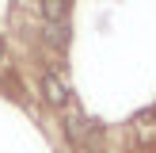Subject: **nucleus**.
Masks as SVG:
<instances>
[{
	"instance_id": "1",
	"label": "nucleus",
	"mask_w": 156,
	"mask_h": 153,
	"mask_svg": "<svg viewBox=\"0 0 156 153\" xmlns=\"http://www.w3.org/2000/svg\"><path fill=\"white\" fill-rule=\"evenodd\" d=\"M42 99L50 107H65L69 103V88H65V80L57 73H42Z\"/></svg>"
},
{
	"instance_id": "2",
	"label": "nucleus",
	"mask_w": 156,
	"mask_h": 153,
	"mask_svg": "<svg viewBox=\"0 0 156 153\" xmlns=\"http://www.w3.org/2000/svg\"><path fill=\"white\" fill-rule=\"evenodd\" d=\"M42 15H46V23H65L69 0H42Z\"/></svg>"
},
{
	"instance_id": "3",
	"label": "nucleus",
	"mask_w": 156,
	"mask_h": 153,
	"mask_svg": "<svg viewBox=\"0 0 156 153\" xmlns=\"http://www.w3.org/2000/svg\"><path fill=\"white\" fill-rule=\"evenodd\" d=\"M46 38H50L53 46H69V31H65V23H50V31H46Z\"/></svg>"
},
{
	"instance_id": "4",
	"label": "nucleus",
	"mask_w": 156,
	"mask_h": 153,
	"mask_svg": "<svg viewBox=\"0 0 156 153\" xmlns=\"http://www.w3.org/2000/svg\"><path fill=\"white\" fill-rule=\"evenodd\" d=\"M84 130H88V122H84V119H80V115H69V119H65V134H69V138H73V142H76V138H80V134H84Z\"/></svg>"
},
{
	"instance_id": "5",
	"label": "nucleus",
	"mask_w": 156,
	"mask_h": 153,
	"mask_svg": "<svg viewBox=\"0 0 156 153\" xmlns=\"http://www.w3.org/2000/svg\"><path fill=\"white\" fill-rule=\"evenodd\" d=\"M8 58V46H4V38H0V61H4Z\"/></svg>"
},
{
	"instance_id": "6",
	"label": "nucleus",
	"mask_w": 156,
	"mask_h": 153,
	"mask_svg": "<svg viewBox=\"0 0 156 153\" xmlns=\"http://www.w3.org/2000/svg\"><path fill=\"white\" fill-rule=\"evenodd\" d=\"M152 119H156V111H152Z\"/></svg>"
}]
</instances>
